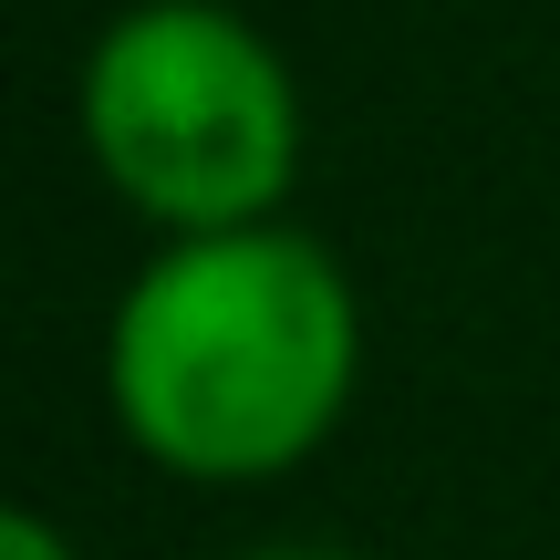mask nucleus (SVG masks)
<instances>
[{"mask_svg":"<svg viewBox=\"0 0 560 560\" xmlns=\"http://www.w3.org/2000/svg\"><path fill=\"white\" fill-rule=\"evenodd\" d=\"M83 145L104 187L166 240L249 229L291 198L301 94L219 0H136L83 62Z\"/></svg>","mask_w":560,"mask_h":560,"instance_id":"f03ea898","label":"nucleus"},{"mask_svg":"<svg viewBox=\"0 0 560 560\" xmlns=\"http://www.w3.org/2000/svg\"><path fill=\"white\" fill-rule=\"evenodd\" d=\"M0 560H83V550L62 540L42 509H11V520H0Z\"/></svg>","mask_w":560,"mask_h":560,"instance_id":"7ed1b4c3","label":"nucleus"},{"mask_svg":"<svg viewBox=\"0 0 560 560\" xmlns=\"http://www.w3.org/2000/svg\"><path fill=\"white\" fill-rule=\"evenodd\" d=\"M249 560H342V550H249Z\"/></svg>","mask_w":560,"mask_h":560,"instance_id":"20e7f679","label":"nucleus"},{"mask_svg":"<svg viewBox=\"0 0 560 560\" xmlns=\"http://www.w3.org/2000/svg\"><path fill=\"white\" fill-rule=\"evenodd\" d=\"M363 374V312L322 240L280 219L166 240L125 280L104 332L115 425L198 488L291 478L342 425Z\"/></svg>","mask_w":560,"mask_h":560,"instance_id":"f257e3e1","label":"nucleus"}]
</instances>
